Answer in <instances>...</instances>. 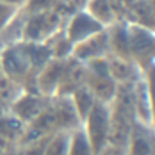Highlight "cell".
Instances as JSON below:
<instances>
[{"instance_id":"22","label":"cell","mask_w":155,"mask_h":155,"mask_svg":"<svg viewBox=\"0 0 155 155\" xmlns=\"http://www.w3.org/2000/svg\"><path fill=\"white\" fill-rule=\"evenodd\" d=\"M47 139H48V137H47ZM47 139L23 143V144L16 146L15 150H13V155H43V148H45Z\"/></svg>"},{"instance_id":"10","label":"cell","mask_w":155,"mask_h":155,"mask_svg":"<svg viewBox=\"0 0 155 155\" xmlns=\"http://www.w3.org/2000/svg\"><path fill=\"white\" fill-rule=\"evenodd\" d=\"M84 86L89 89V93L94 96L96 102H102L109 105L118 91V84L114 82V78L109 73H98L91 71L86 68V75H84Z\"/></svg>"},{"instance_id":"16","label":"cell","mask_w":155,"mask_h":155,"mask_svg":"<svg viewBox=\"0 0 155 155\" xmlns=\"http://www.w3.org/2000/svg\"><path fill=\"white\" fill-rule=\"evenodd\" d=\"M125 21L155 31V16L150 9V5L146 4V0H136L134 4L128 5V9L125 13Z\"/></svg>"},{"instance_id":"7","label":"cell","mask_w":155,"mask_h":155,"mask_svg":"<svg viewBox=\"0 0 155 155\" xmlns=\"http://www.w3.org/2000/svg\"><path fill=\"white\" fill-rule=\"evenodd\" d=\"M66 59H50L41 68V71L36 75V80H34V87L39 94L47 98H52L57 94L62 73H64V66H66Z\"/></svg>"},{"instance_id":"18","label":"cell","mask_w":155,"mask_h":155,"mask_svg":"<svg viewBox=\"0 0 155 155\" xmlns=\"http://www.w3.org/2000/svg\"><path fill=\"white\" fill-rule=\"evenodd\" d=\"M70 98H71V104H73V107H75V110H77L80 121L87 116V112H89V110L93 109V105L96 104L94 96L89 93V89H87L84 84L78 86L77 89L70 94Z\"/></svg>"},{"instance_id":"30","label":"cell","mask_w":155,"mask_h":155,"mask_svg":"<svg viewBox=\"0 0 155 155\" xmlns=\"http://www.w3.org/2000/svg\"><path fill=\"white\" fill-rule=\"evenodd\" d=\"M152 155H155V143H153V153H152Z\"/></svg>"},{"instance_id":"29","label":"cell","mask_w":155,"mask_h":155,"mask_svg":"<svg viewBox=\"0 0 155 155\" xmlns=\"http://www.w3.org/2000/svg\"><path fill=\"white\" fill-rule=\"evenodd\" d=\"M2 155H13V152H5V153H2Z\"/></svg>"},{"instance_id":"12","label":"cell","mask_w":155,"mask_h":155,"mask_svg":"<svg viewBox=\"0 0 155 155\" xmlns=\"http://www.w3.org/2000/svg\"><path fill=\"white\" fill-rule=\"evenodd\" d=\"M25 128H27V125L20 121L9 110L0 116V143L5 146V150L13 152L16 146L21 144L23 136H25Z\"/></svg>"},{"instance_id":"9","label":"cell","mask_w":155,"mask_h":155,"mask_svg":"<svg viewBox=\"0 0 155 155\" xmlns=\"http://www.w3.org/2000/svg\"><path fill=\"white\" fill-rule=\"evenodd\" d=\"M155 143V130L146 123H141L136 120L132 127L128 139L123 146L125 155H152Z\"/></svg>"},{"instance_id":"4","label":"cell","mask_w":155,"mask_h":155,"mask_svg":"<svg viewBox=\"0 0 155 155\" xmlns=\"http://www.w3.org/2000/svg\"><path fill=\"white\" fill-rule=\"evenodd\" d=\"M93 146L94 153H98L104 146L109 144V132H110V118H109V105L96 102L87 116L80 125Z\"/></svg>"},{"instance_id":"6","label":"cell","mask_w":155,"mask_h":155,"mask_svg":"<svg viewBox=\"0 0 155 155\" xmlns=\"http://www.w3.org/2000/svg\"><path fill=\"white\" fill-rule=\"evenodd\" d=\"M47 96L39 94L38 91H20L9 104V112L15 114L20 121L29 125L32 120L38 118V114L47 107Z\"/></svg>"},{"instance_id":"24","label":"cell","mask_w":155,"mask_h":155,"mask_svg":"<svg viewBox=\"0 0 155 155\" xmlns=\"http://www.w3.org/2000/svg\"><path fill=\"white\" fill-rule=\"evenodd\" d=\"M96 155H125V153H123V148L114 146V144H107V146H104Z\"/></svg>"},{"instance_id":"19","label":"cell","mask_w":155,"mask_h":155,"mask_svg":"<svg viewBox=\"0 0 155 155\" xmlns=\"http://www.w3.org/2000/svg\"><path fill=\"white\" fill-rule=\"evenodd\" d=\"M43 155H68V132H55L45 143Z\"/></svg>"},{"instance_id":"2","label":"cell","mask_w":155,"mask_h":155,"mask_svg":"<svg viewBox=\"0 0 155 155\" xmlns=\"http://www.w3.org/2000/svg\"><path fill=\"white\" fill-rule=\"evenodd\" d=\"M23 32H21V41L29 43H48L55 34H59L64 27L66 18L57 11H41V13H23Z\"/></svg>"},{"instance_id":"20","label":"cell","mask_w":155,"mask_h":155,"mask_svg":"<svg viewBox=\"0 0 155 155\" xmlns=\"http://www.w3.org/2000/svg\"><path fill=\"white\" fill-rule=\"evenodd\" d=\"M144 80L148 86V98H150V116H152V128L155 130V64L150 66L144 73Z\"/></svg>"},{"instance_id":"1","label":"cell","mask_w":155,"mask_h":155,"mask_svg":"<svg viewBox=\"0 0 155 155\" xmlns=\"http://www.w3.org/2000/svg\"><path fill=\"white\" fill-rule=\"evenodd\" d=\"M134 84V82H132ZM132 84H120L114 100L109 104V118H110V132L109 144L123 148L132 127L136 123L134 100H132Z\"/></svg>"},{"instance_id":"3","label":"cell","mask_w":155,"mask_h":155,"mask_svg":"<svg viewBox=\"0 0 155 155\" xmlns=\"http://www.w3.org/2000/svg\"><path fill=\"white\" fill-rule=\"evenodd\" d=\"M128 59L144 73L155 59V31L128 23Z\"/></svg>"},{"instance_id":"27","label":"cell","mask_w":155,"mask_h":155,"mask_svg":"<svg viewBox=\"0 0 155 155\" xmlns=\"http://www.w3.org/2000/svg\"><path fill=\"white\" fill-rule=\"evenodd\" d=\"M146 4L150 5V9H152V13H153V16H155V0H146Z\"/></svg>"},{"instance_id":"26","label":"cell","mask_w":155,"mask_h":155,"mask_svg":"<svg viewBox=\"0 0 155 155\" xmlns=\"http://www.w3.org/2000/svg\"><path fill=\"white\" fill-rule=\"evenodd\" d=\"M7 110H9V102H7L5 98H2V96H0V116H2V114H5Z\"/></svg>"},{"instance_id":"23","label":"cell","mask_w":155,"mask_h":155,"mask_svg":"<svg viewBox=\"0 0 155 155\" xmlns=\"http://www.w3.org/2000/svg\"><path fill=\"white\" fill-rule=\"evenodd\" d=\"M16 13H18L16 9H13V7H9V5H5V4L0 2V34L9 25V21L16 16Z\"/></svg>"},{"instance_id":"17","label":"cell","mask_w":155,"mask_h":155,"mask_svg":"<svg viewBox=\"0 0 155 155\" xmlns=\"http://www.w3.org/2000/svg\"><path fill=\"white\" fill-rule=\"evenodd\" d=\"M68 155H96L82 127L68 132Z\"/></svg>"},{"instance_id":"13","label":"cell","mask_w":155,"mask_h":155,"mask_svg":"<svg viewBox=\"0 0 155 155\" xmlns=\"http://www.w3.org/2000/svg\"><path fill=\"white\" fill-rule=\"evenodd\" d=\"M107 66H109V75L114 78V82L120 84H132L143 75L139 68L130 61L123 57H116V55H107Z\"/></svg>"},{"instance_id":"31","label":"cell","mask_w":155,"mask_h":155,"mask_svg":"<svg viewBox=\"0 0 155 155\" xmlns=\"http://www.w3.org/2000/svg\"><path fill=\"white\" fill-rule=\"evenodd\" d=\"M153 64H155V59H153Z\"/></svg>"},{"instance_id":"21","label":"cell","mask_w":155,"mask_h":155,"mask_svg":"<svg viewBox=\"0 0 155 155\" xmlns=\"http://www.w3.org/2000/svg\"><path fill=\"white\" fill-rule=\"evenodd\" d=\"M59 0H27V4L23 5L21 13L32 15V13H41V11H50L57 7Z\"/></svg>"},{"instance_id":"25","label":"cell","mask_w":155,"mask_h":155,"mask_svg":"<svg viewBox=\"0 0 155 155\" xmlns=\"http://www.w3.org/2000/svg\"><path fill=\"white\" fill-rule=\"evenodd\" d=\"M2 4H5V5H9V7H13L16 11H21L23 9V5L27 4V0H0Z\"/></svg>"},{"instance_id":"11","label":"cell","mask_w":155,"mask_h":155,"mask_svg":"<svg viewBox=\"0 0 155 155\" xmlns=\"http://www.w3.org/2000/svg\"><path fill=\"white\" fill-rule=\"evenodd\" d=\"M82 9L93 16L104 29L114 25L116 21H125L123 11L114 0H84Z\"/></svg>"},{"instance_id":"5","label":"cell","mask_w":155,"mask_h":155,"mask_svg":"<svg viewBox=\"0 0 155 155\" xmlns=\"http://www.w3.org/2000/svg\"><path fill=\"white\" fill-rule=\"evenodd\" d=\"M104 31V27L94 20L91 15H87L84 9H77L75 13L66 18L64 21V27H62V32L66 36V39L71 43V47H75L77 43L91 38L94 34Z\"/></svg>"},{"instance_id":"28","label":"cell","mask_w":155,"mask_h":155,"mask_svg":"<svg viewBox=\"0 0 155 155\" xmlns=\"http://www.w3.org/2000/svg\"><path fill=\"white\" fill-rule=\"evenodd\" d=\"M5 152H9V150H5V146H4V144L0 143V155H2V153H5Z\"/></svg>"},{"instance_id":"15","label":"cell","mask_w":155,"mask_h":155,"mask_svg":"<svg viewBox=\"0 0 155 155\" xmlns=\"http://www.w3.org/2000/svg\"><path fill=\"white\" fill-rule=\"evenodd\" d=\"M127 25H128V21L121 20L105 29L110 55L128 59V29H127Z\"/></svg>"},{"instance_id":"14","label":"cell","mask_w":155,"mask_h":155,"mask_svg":"<svg viewBox=\"0 0 155 155\" xmlns=\"http://www.w3.org/2000/svg\"><path fill=\"white\" fill-rule=\"evenodd\" d=\"M132 100H134L136 120L141 121V123L150 125L152 123V116H150V98H148V86H146L144 75H141L132 84Z\"/></svg>"},{"instance_id":"8","label":"cell","mask_w":155,"mask_h":155,"mask_svg":"<svg viewBox=\"0 0 155 155\" xmlns=\"http://www.w3.org/2000/svg\"><path fill=\"white\" fill-rule=\"evenodd\" d=\"M109 54H110V50H109V41H107L105 29L102 32H98V34H94V36H91V38L77 43L75 47L71 48V57L75 61L82 62V64H87L91 61L107 57Z\"/></svg>"}]
</instances>
